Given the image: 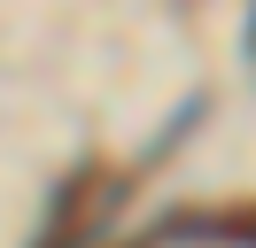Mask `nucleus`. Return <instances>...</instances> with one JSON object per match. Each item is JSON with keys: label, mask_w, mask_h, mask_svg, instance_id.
<instances>
[{"label": "nucleus", "mask_w": 256, "mask_h": 248, "mask_svg": "<svg viewBox=\"0 0 256 248\" xmlns=\"http://www.w3.org/2000/svg\"><path fill=\"white\" fill-rule=\"evenodd\" d=\"M171 240H194V248H256V202H233V210H163L148 225V248H171Z\"/></svg>", "instance_id": "obj_1"}, {"label": "nucleus", "mask_w": 256, "mask_h": 248, "mask_svg": "<svg viewBox=\"0 0 256 248\" xmlns=\"http://www.w3.org/2000/svg\"><path fill=\"white\" fill-rule=\"evenodd\" d=\"M124 248H148V240H124Z\"/></svg>", "instance_id": "obj_3"}, {"label": "nucleus", "mask_w": 256, "mask_h": 248, "mask_svg": "<svg viewBox=\"0 0 256 248\" xmlns=\"http://www.w3.org/2000/svg\"><path fill=\"white\" fill-rule=\"evenodd\" d=\"M248 54H256V16H248Z\"/></svg>", "instance_id": "obj_2"}]
</instances>
